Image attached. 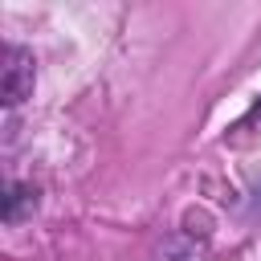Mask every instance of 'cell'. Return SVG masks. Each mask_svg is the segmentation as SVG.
<instances>
[{
    "mask_svg": "<svg viewBox=\"0 0 261 261\" xmlns=\"http://www.w3.org/2000/svg\"><path fill=\"white\" fill-rule=\"evenodd\" d=\"M188 224H208V216H196V212H188ZM188 232H192V237H200V241L208 237L204 228H188Z\"/></svg>",
    "mask_w": 261,
    "mask_h": 261,
    "instance_id": "3957f363",
    "label": "cell"
},
{
    "mask_svg": "<svg viewBox=\"0 0 261 261\" xmlns=\"http://www.w3.org/2000/svg\"><path fill=\"white\" fill-rule=\"evenodd\" d=\"M37 208V188L33 184H8L4 192V224H20Z\"/></svg>",
    "mask_w": 261,
    "mask_h": 261,
    "instance_id": "7a4b0ae2",
    "label": "cell"
},
{
    "mask_svg": "<svg viewBox=\"0 0 261 261\" xmlns=\"http://www.w3.org/2000/svg\"><path fill=\"white\" fill-rule=\"evenodd\" d=\"M33 82H37L33 53L20 49V45H8L4 49V73H0V102L20 106L24 98H33Z\"/></svg>",
    "mask_w": 261,
    "mask_h": 261,
    "instance_id": "6da1fadb",
    "label": "cell"
}]
</instances>
